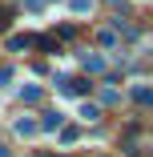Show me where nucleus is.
I'll use <instances>...</instances> for the list:
<instances>
[{
	"instance_id": "nucleus-9",
	"label": "nucleus",
	"mask_w": 153,
	"mask_h": 157,
	"mask_svg": "<svg viewBox=\"0 0 153 157\" xmlns=\"http://www.w3.org/2000/svg\"><path fill=\"white\" fill-rule=\"evenodd\" d=\"M97 113H101V109H97V105H89V101H85V105H81V117H85V121H97Z\"/></svg>"
},
{
	"instance_id": "nucleus-7",
	"label": "nucleus",
	"mask_w": 153,
	"mask_h": 157,
	"mask_svg": "<svg viewBox=\"0 0 153 157\" xmlns=\"http://www.w3.org/2000/svg\"><path fill=\"white\" fill-rule=\"evenodd\" d=\"M16 133H20V137H33V133H36V121L20 117V121H16Z\"/></svg>"
},
{
	"instance_id": "nucleus-3",
	"label": "nucleus",
	"mask_w": 153,
	"mask_h": 157,
	"mask_svg": "<svg viewBox=\"0 0 153 157\" xmlns=\"http://www.w3.org/2000/svg\"><path fill=\"white\" fill-rule=\"evenodd\" d=\"M85 73H105V56H97V52L89 56L85 52Z\"/></svg>"
},
{
	"instance_id": "nucleus-11",
	"label": "nucleus",
	"mask_w": 153,
	"mask_h": 157,
	"mask_svg": "<svg viewBox=\"0 0 153 157\" xmlns=\"http://www.w3.org/2000/svg\"><path fill=\"white\" fill-rule=\"evenodd\" d=\"M8 77H12V69H8V65H0V85H4Z\"/></svg>"
},
{
	"instance_id": "nucleus-2",
	"label": "nucleus",
	"mask_w": 153,
	"mask_h": 157,
	"mask_svg": "<svg viewBox=\"0 0 153 157\" xmlns=\"http://www.w3.org/2000/svg\"><path fill=\"white\" fill-rule=\"evenodd\" d=\"M60 125H65V113H60V109H44V117H40V125H36V129H60Z\"/></svg>"
},
{
	"instance_id": "nucleus-6",
	"label": "nucleus",
	"mask_w": 153,
	"mask_h": 157,
	"mask_svg": "<svg viewBox=\"0 0 153 157\" xmlns=\"http://www.w3.org/2000/svg\"><path fill=\"white\" fill-rule=\"evenodd\" d=\"M20 101H24V105H36V101H40V89H36V85L20 89Z\"/></svg>"
},
{
	"instance_id": "nucleus-5",
	"label": "nucleus",
	"mask_w": 153,
	"mask_h": 157,
	"mask_svg": "<svg viewBox=\"0 0 153 157\" xmlns=\"http://www.w3.org/2000/svg\"><path fill=\"white\" fill-rule=\"evenodd\" d=\"M8 48H12V52H20V48H33V36H28V33H24V36H8Z\"/></svg>"
},
{
	"instance_id": "nucleus-8",
	"label": "nucleus",
	"mask_w": 153,
	"mask_h": 157,
	"mask_svg": "<svg viewBox=\"0 0 153 157\" xmlns=\"http://www.w3.org/2000/svg\"><path fill=\"white\" fill-rule=\"evenodd\" d=\"M81 137V129H77V125H65V129H60V141H65V145H73Z\"/></svg>"
},
{
	"instance_id": "nucleus-1",
	"label": "nucleus",
	"mask_w": 153,
	"mask_h": 157,
	"mask_svg": "<svg viewBox=\"0 0 153 157\" xmlns=\"http://www.w3.org/2000/svg\"><path fill=\"white\" fill-rule=\"evenodd\" d=\"M60 89H65L69 97H85V93L93 89V85H89L85 77H60Z\"/></svg>"
},
{
	"instance_id": "nucleus-13",
	"label": "nucleus",
	"mask_w": 153,
	"mask_h": 157,
	"mask_svg": "<svg viewBox=\"0 0 153 157\" xmlns=\"http://www.w3.org/2000/svg\"><path fill=\"white\" fill-rule=\"evenodd\" d=\"M0 157H8V149H4V145H0Z\"/></svg>"
},
{
	"instance_id": "nucleus-4",
	"label": "nucleus",
	"mask_w": 153,
	"mask_h": 157,
	"mask_svg": "<svg viewBox=\"0 0 153 157\" xmlns=\"http://www.w3.org/2000/svg\"><path fill=\"white\" fill-rule=\"evenodd\" d=\"M133 101H137V105H149V101H153V89H149V85H137V89H133Z\"/></svg>"
},
{
	"instance_id": "nucleus-10",
	"label": "nucleus",
	"mask_w": 153,
	"mask_h": 157,
	"mask_svg": "<svg viewBox=\"0 0 153 157\" xmlns=\"http://www.w3.org/2000/svg\"><path fill=\"white\" fill-rule=\"evenodd\" d=\"M69 8H73V12H89V8H93V0H69Z\"/></svg>"
},
{
	"instance_id": "nucleus-14",
	"label": "nucleus",
	"mask_w": 153,
	"mask_h": 157,
	"mask_svg": "<svg viewBox=\"0 0 153 157\" xmlns=\"http://www.w3.org/2000/svg\"><path fill=\"white\" fill-rule=\"evenodd\" d=\"M109 4H121V0H109Z\"/></svg>"
},
{
	"instance_id": "nucleus-12",
	"label": "nucleus",
	"mask_w": 153,
	"mask_h": 157,
	"mask_svg": "<svg viewBox=\"0 0 153 157\" xmlns=\"http://www.w3.org/2000/svg\"><path fill=\"white\" fill-rule=\"evenodd\" d=\"M0 28H8V8H0Z\"/></svg>"
}]
</instances>
